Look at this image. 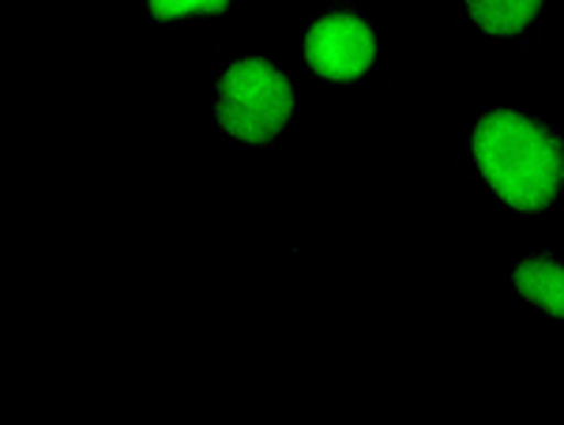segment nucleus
Segmentation results:
<instances>
[{
	"instance_id": "obj_1",
	"label": "nucleus",
	"mask_w": 564,
	"mask_h": 425,
	"mask_svg": "<svg viewBox=\"0 0 564 425\" xmlns=\"http://www.w3.org/2000/svg\"><path fill=\"white\" fill-rule=\"evenodd\" d=\"M478 174L520 215H542L564 193V135L523 110H489L470 132Z\"/></svg>"
},
{
	"instance_id": "obj_5",
	"label": "nucleus",
	"mask_w": 564,
	"mask_h": 425,
	"mask_svg": "<svg viewBox=\"0 0 564 425\" xmlns=\"http://www.w3.org/2000/svg\"><path fill=\"white\" fill-rule=\"evenodd\" d=\"M545 0H463L467 15L489 39H516L542 15Z\"/></svg>"
},
{
	"instance_id": "obj_3",
	"label": "nucleus",
	"mask_w": 564,
	"mask_h": 425,
	"mask_svg": "<svg viewBox=\"0 0 564 425\" xmlns=\"http://www.w3.org/2000/svg\"><path fill=\"white\" fill-rule=\"evenodd\" d=\"M305 65L324 84H354L377 65V26L354 8H332L305 31Z\"/></svg>"
},
{
	"instance_id": "obj_7",
	"label": "nucleus",
	"mask_w": 564,
	"mask_h": 425,
	"mask_svg": "<svg viewBox=\"0 0 564 425\" xmlns=\"http://www.w3.org/2000/svg\"><path fill=\"white\" fill-rule=\"evenodd\" d=\"M335 4H347V0H335Z\"/></svg>"
},
{
	"instance_id": "obj_4",
	"label": "nucleus",
	"mask_w": 564,
	"mask_h": 425,
	"mask_svg": "<svg viewBox=\"0 0 564 425\" xmlns=\"http://www.w3.org/2000/svg\"><path fill=\"white\" fill-rule=\"evenodd\" d=\"M512 286L520 291L527 302L539 305L545 316L564 320V260L553 252H534L516 264Z\"/></svg>"
},
{
	"instance_id": "obj_6",
	"label": "nucleus",
	"mask_w": 564,
	"mask_h": 425,
	"mask_svg": "<svg viewBox=\"0 0 564 425\" xmlns=\"http://www.w3.org/2000/svg\"><path fill=\"white\" fill-rule=\"evenodd\" d=\"M148 15L159 23H177V20H212V15H226L234 8V0H143Z\"/></svg>"
},
{
	"instance_id": "obj_2",
	"label": "nucleus",
	"mask_w": 564,
	"mask_h": 425,
	"mask_svg": "<svg viewBox=\"0 0 564 425\" xmlns=\"http://www.w3.org/2000/svg\"><path fill=\"white\" fill-rule=\"evenodd\" d=\"M294 79L268 57H241L223 68L215 87V121L226 135L263 148L294 117Z\"/></svg>"
}]
</instances>
